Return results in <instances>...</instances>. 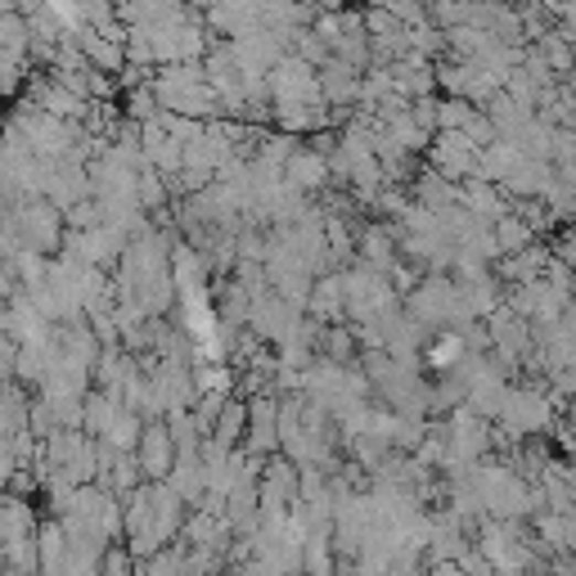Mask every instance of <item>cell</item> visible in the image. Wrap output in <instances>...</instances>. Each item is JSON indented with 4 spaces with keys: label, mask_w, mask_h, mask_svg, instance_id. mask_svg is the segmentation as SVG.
Returning <instances> with one entry per match:
<instances>
[{
    "label": "cell",
    "mask_w": 576,
    "mask_h": 576,
    "mask_svg": "<svg viewBox=\"0 0 576 576\" xmlns=\"http://www.w3.org/2000/svg\"><path fill=\"white\" fill-rule=\"evenodd\" d=\"M23 82H28L23 54H0V99H10L14 90H23Z\"/></svg>",
    "instance_id": "cell-6"
},
{
    "label": "cell",
    "mask_w": 576,
    "mask_h": 576,
    "mask_svg": "<svg viewBox=\"0 0 576 576\" xmlns=\"http://www.w3.org/2000/svg\"><path fill=\"white\" fill-rule=\"evenodd\" d=\"M446 465H478V459L491 450V433H487V419L469 415L465 406H455L450 424H446Z\"/></svg>",
    "instance_id": "cell-1"
},
{
    "label": "cell",
    "mask_w": 576,
    "mask_h": 576,
    "mask_svg": "<svg viewBox=\"0 0 576 576\" xmlns=\"http://www.w3.org/2000/svg\"><path fill=\"white\" fill-rule=\"evenodd\" d=\"M302 311H311L316 320H342V284H338V275H324V279H316L307 288Z\"/></svg>",
    "instance_id": "cell-4"
},
{
    "label": "cell",
    "mask_w": 576,
    "mask_h": 576,
    "mask_svg": "<svg viewBox=\"0 0 576 576\" xmlns=\"http://www.w3.org/2000/svg\"><path fill=\"white\" fill-rule=\"evenodd\" d=\"M60 225H64V216L54 212L45 199H41V203H23V207H19V216H14V230L23 235V244H19V248L50 253L54 244H60Z\"/></svg>",
    "instance_id": "cell-2"
},
{
    "label": "cell",
    "mask_w": 576,
    "mask_h": 576,
    "mask_svg": "<svg viewBox=\"0 0 576 576\" xmlns=\"http://www.w3.org/2000/svg\"><path fill=\"white\" fill-rule=\"evenodd\" d=\"M99 576H136V558L122 545H108L99 558Z\"/></svg>",
    "instance_id": "cell-7"
},
{
    "label": "cell",
    "mask_w": 576,
    "mask_h": 576,
    "mask_svg": "<svg viewBox=\"0 0 576 576\" xmlns=\"http://www.w3.org/2000/svg\"><path fill=\"white\" fill-rule=\"evenodd\" d=\"M136 465H140V478H145V482H167L171 465H177V446H171V437H167L162 424H149V428L140 433Z\"/></svg>",
    "instance_id": "cell-3"
},
{
    "label": "cell",
    "mask_w": 576,
    "mask_h": 576,
    "mask_svg": "<svg viewBox=\"0 0 576 576\" xmlns=\"http://www.w3.org/2000/svg\"><path fill=\"white\" fill-rule=\"evenodd\" d=\"M465 356H469V348H465V338H459V333H446V338H437L433 348H428V365L437 374H455Z\"/></svg>",
    "instance_id": "cell-5"
}]
</instances>
